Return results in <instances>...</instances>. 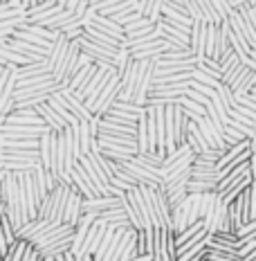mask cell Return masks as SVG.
Instances as JSON below:
<instances>
[{
	"mask_svg": "<svg viewBox=\"0 0 256 261\" xmlns=\"http://www.w3.org/2000/svg\"><path fill=\"white\" fill-rule=\"evenodd\" d=\"M70 192H72V187H70V185L59 182L56 189L47 194V198L41 203V207H39V219L52 223V225H61V223H63L65 203H68Z\"/></svg>",
	"mask_w": 256,
	"mask_h": 261,
	"instance_id": "1",
	"label": "cell"
},
{
	"mask_svg": "<svg viewBox=\"0 0 256 261\" xmlns=\"http://www.w3.org/2000/svg\"><path fill=\"white\" fill-rule=\"evenodd\" d=\"M119 90H122V81H119V74L115 72L110 77V81L106 84V88L101 90V95L97 97V101H95V106H92V115H99L103 117L108 111H110L112 106H115V101H117V97H119Z\"/></svg>",
	"mask_w": 256,
	"mask_h": 261,
	"instance_id": "2",
	"label": "cell"
},
{
	"mask_svg": "<svg viewBox=\"0 0 256 261\" xmlns=\"http://www.w3.org/2000/svg\"><path fill=\"white\" fill-rule=\"evenodd\" d=\"M52 133L47 126H14V124H0V138L3 140H41L43 135Z\"/></svg>",
	"mask_w": 256,
	"mask_h": 261,
	"instance_id": "3",
	"label": "cell"
},
{
	"mask_svg": "<svg viewBox=\"0 0 256 261\" xmlns=\"http://www.w3.org/2000/svg\"><path fill=\"white\" fill-rule=\"evenodd\" d=\"M83 23L92 25L95 30H99V32H103V34L112 36V39H117L122 43L126 41V32H124V27L119 23H115L112 18H108V16H101L97 12H88V14H86V18H83Z\"/></svg>",
	"mask_w": 256,
	"mask_h": 261,
	"instance_id": "4",
	"label": "cell"
},
{
	"mask_svg": "<svg viewBox=\"0 0 256 261\" xmlns=\"http://www.w3.org/2000/svg\"><path fill=\"white\" fill-rule=\"evenodd\" d=\"M56 97H59V101L68 108L70 113H72L74 117L79 119V122H90L92 119V113L86 108V104L79 99L77 95H74V90H70V88H63V90H59L56 92Z\"/></svg>",
	"mask_w": 256,
	"mask_h": 261,
	"instance_id": "5",
	"label": "cell"
},
{
	"mask_svg": "<svg viewBox=\"0 0 256 261\" xmlns=\"http://www.w3.org/2000/svg\"><path fill=\"white\" fill-rule=\"evenodd\" d=\"M83 196L72 187V192L68 196V203H65V212H63V223L70 227H77L81 216H83Z\"/></svg>",
	"mask_w": 256,
	"mask_h": 261,
	"instance_id": "6",
	"label": "cell"
},
{
	"mask_svg": "<svg viewBox=\"0 0 256 261\" xmlns=\"http://www.w3.org/2000/svg\"><path fill=\"white\" fill-rule=\"evenodd\" d=\"M3 47H7V50H14V52L23 54V57H27L30 61H34V63H39V61H47V57H50V52L41 50V47L30 45V43H23V41L14 39V36H12V39H7V43H5Z\"/></svg>",
	"mask_w": 256,
	"mask_h": 261,
	"instance_id": "7",
	"label": "cell"
},
{
	"mask_svg": "<svg viewBox=\"0 0 256 261\" xmlns=\"http://www.w3.org/2000/svg\"><path fill=\"white\" fill-rule=\"evenodd\" d=\"M122 207V198L117 196H97V198L83 200V214H103L108 210H117Z\"/></svg>",
	"mask_w": 256,
	"mask_h": 261,
	"instance_id": "8",
	"label": "cell"
},
{
	"mask_svg": "<svg viewBox=\"0 0 256 261\" xmlns=\"http://www.w3.org/2000/svg\"><path fill=\"white\" fill-rule=\"evenodd\" d=\"M70 180H72V187L77 189V192L83 196L86 200H90V198H97L99 196V192L95 189V185H92L88 180V176H86V171L81 169V165L77 162V167H74L72 171H70Z\"/></svg>",
	"mask_w": 256,
	"mask_h": 261,
	"instance_id": "9",
	"label": "cell"
},
{
	"mask_svg": "<svg viewBox=\"0 0 256 261\" xmlns=\"http://www.w3.org/2000/svg\"><path fill=\"white\" fill-rule=\"evenodd\" d=\"M108 227L103 225L101 221H95L92 223V227L88 230V237H86V243H83V250H81V259L86 257V254H92L95 257V252L99 250L101 241H103V234H106Z\"/></svg>",
	"mask_w": 256,
	"mask_h": 261,
	"instance_id": "10",
	"label": "cell"
},
{
	"mask_svg": "<svg viewBox=\"0 0 256 261\" xmlns=\"http://www.w3.org/2000/svg\"><path fill=\"white\" fill-rule=\"evenodd\" d=\"M5 124H14V126H45L43 119L39 117V113L25 108V111H14L12 115L5 119Z\"/></svg>",
	"mask_w": 256,
	"mask_h": 261,
	"instance_id": "11",
	"label": "cell"
},
{
	"mask_svg": "<svg viewBox=\"0 0 256 261\" xmlns=\"http://www.w3.org/2000/svg\"><path fill=\"white\" fill-rule=\"evenodd\" d=\"M70 41L65 34H59V39L54 41V45H52V52H50V57H47V65H50V74L54 72V70L59 68V63L65 59V54H68L70 50Z\"/></svg>",
	"mask_w": 256,
	"mask_h": 261,
	"instance_id": "12",
	"label": "cell"
},
{
	"mask_svg": "<svg viewBox=\"0 0 256 261\" xmlns=\"http://www.w3.org/2000/svg\"><path fill=\"white\" fill-rule=\"evenodd\" d=\"M205 45H207V23H193L191 27V52L195 54V59H205Z\"/></svg>",
	"mask_w": 256,
	"mask_h": 261,
	"instance_id": "13",
	"label": "cell"
},
{
	"mask_svg": "<svg viewBox=\"0 0 256 261\" xmlns=\"http://www.w3.org/2000/svg\"><path fill=\"white\" fill-rule=\"evenodd\" d=\"M36 113H39V117L43 119V124H45V126L50 128L52 133H63V130L68 128V126H65V122H63V119L59 117L56 113H54V111H52V108L47 106V104H41L39 108H36Z\"/></svg>",
	"mask_w": 256,
	"mask_h": 261,
	"instance_id": "14",
	"label": "cell"
},
{
	"mask_svg": "<svg viewBox=\"0 0 256 261\" xmlns=\"http://www.w3.org/2000/svg\"><path fill=\"white\" fill-rule=\"evenodd\" d=\"M97 72V65H92V63H88V65H83V68L79 70L77 74H74L72 79H70V84H68V88L70 90H74V92H79V90H83L86 86H88V81L92 79V74Z\"/></svg>",
	"mask_w": 256,
	"mask_h": 261,
	"instance_id": "15",
	"label": "cell"
},
{
	"mask_svg": "<svg viewBox=\"0 0 256 261\" xmlns=\"http://www.w3.org/2000/svg\"><path fill=\"white\" fill-rule=\"evenodd\" d=\"M47 106H50V108H52V111H54V113H56V115H59V117H61V119H63V122H65V126H77V124H81V122H79V119H77V117H74V115H72V113H70V111H68V108H65V106L61 104V101H59L56 92H54V95L50 97V99H47Z\"/></svg>",
	"mask_w": 256,
	"mask_h": 261,
	"instance_id": "16",
	"label": "cell"
},
{
	"mask_svg": "<svg viewBox=\"0 0 256 261\" xmlns=\"http://www.w3.org/2000/svg\"><path fill=\"white\" fill-rule=\"evenodd\" d=\"M39 165H41V160H3V162H0L3 171H12V173L34 171Z\"/></svg>",
	"mask_w": 256,
	"mask_h": 261,
	"instance_id": "17",
	"label": "cell"
},
{
	"mask_svg": "<svg viewBox=\"0 0 256 261\" xmlns=\"http://www.w3.org/2000/svg\"><path fill=\"white\" fill-rule=\"evenodd\" d=\"M52 140L54 133H47L39 140V155H41V167L45 171L52 169Z\"/></svg>",
	"mask_w": 256,
	"mask_h": 261,
	"instance_id": "18",
	"label": "cell"
},
{
	"mask_svg": "<svg viewBox=\"0 0 256 261\" xmlns=\"http://www.w3.org/2000/svg\"><path fill=\"white\" fill-rule=\"evenodd\" d=\"M99 144H112V146H128V149H137V138L133 135H101L97 138Z\"/></svg>",
	"mask_w": 256,
	"mask_h": 261,
	"instance_id": "19",
	"label": "cell"
},
{
	"mask_svg": "<svg viewBox=\"0 0 256 261\" xmlns=\"http://www.w3.org/2000/svg\"><path fill=\"white\" fill-rule=\"evenodd\" d=\"M32 178H34V189H36V196H39V203L47 198L50 189H47V171L39 165L34 171H32Z\"/></svg>",
	"mask_w": 256,
	"mask_h": 261,
	"instance_id": "20",
	"label": "cell"
},
{
	"mask_svg": "<svg viewBox=\"0 0 256 261\" xmlns=\"http://www.w3.org/2000/svg\"><path fill=\"white\" fill-rule=\"evenodd\" d=\"M249 187H252V176H247V178H243V180H238L236 185H232V187H230L225 194L220 196V198H222V203H225V205H232L234 200H236V198H238V196H241L243 192H247Z\"/></svg>",
	"mask_w": 256,
	"mask_h": 261,
	"instance_id": "21",
	"label": "cell"
},
{
	"mask_svg": "<svg viewBox=\"0 0 256 261\" xmlns=\"http://www.w3.org/2000/svg\"><path fill=\"white\" fill-rule=\"evenodd\" d=\"M12 36L23 43H30V45H34V47H41V50H45V52H52V45H54V43L41 39V36H36V34H30V32H23V30H16Z\"/></svg>",
	"mask_w": 256,
	"mask_h": 261,
	"instance_id": "22",
	"label": "cell"
},
{
	"mask_svg": "<svg viewBox=\"0 0 256 261\" xmlns=\"http://www.w3.org/2000/svg\"><path fill=\"white\" fill-rule=\"evenodd\" d=\"M39 74H50V65H47V61L30 63V65H25V68H18V70H16V79L39 77Z\"/></svg>",
	"mask_w": 256,
	"mask_h": 261,
	"instance_id": "23",
	"label": "cell"
},
{
	"mask_svg": "<svg viewBox=\"0 0 256 261\" xmlns=\"http://www.w3.org/2000/svg\"><path fill=\"white\" fill-rule=\"evenodd\" d=\"M122 210L126 212V216H128V221H130V225H133V230H137L141 232L144 230V225H141V219H139V214H137V210H135V205L128 200V196L124 194L122 196Z\"/></svg>",
	"mask_w": 256,
	"mask_h": 261,
	"instance_id": "24",
	"label": "cell"
},
{
	"mask_svg": "<svg viewBox=\"0 0 256 261\" xmlns=\"http://www.w3.org/2000/svg\"><path fill=\"white\" fill-rule=\"evenodd\" d=\"M137 153H149V124H146V115L137 122Z\"/></svg>",
	"mask_w": 256,
	"mask_h": 261,
	"instance_id": "25",
	"label": "cell"
},
{
	"mask_svg": "<svg viewBox=\"0 0 256 261\" xmlns=\"http://www.w3.org/2000/svg\"><path fill=\"white\" fill-rule=\"evenodd\" d=\"M27 248H30V243L27 241H16L14 246H9V254H7V259L9 261H23L25 259V252H27Z\"/></svg>",
	"mask_w": 256,
	"mask_h": 261,
	"instance_id": "26",
	"label": "cell"
},
{
	"mask_svg": "<svg viewBox=\"0 0 256 261\" xmlns=\"http://www.w3.org/2000/svg\"><path fill=\"white\" fill-rule=\"evenodd\" d=\"M211 5H214V9H216V14H218V18L220 20H227L230 18V14L234 12L230 0H211Z\"/></svg>",
	"mask_w": 256,
	"mask_h": 261,
	"instance_id": "27",
	"label": "cell"
},
{
	"mask_svg": "<svg viewBox=\"0 0 256 261\" xmlns=\"http://www.w3.org/2000/svg\"><path fill=\"white\" fill-rule=\"evenodd\" d=\"M191 79L198 81V84H203V86H209V88H214V90H218V86H220V81H218V79L209 77V74H205V72H200L198 68L191 72Z\"/></svg>",
	"mask_w": 256,
	"mask_h": 261,
	"instance_id": "28",
	"label": "cell"
},
{
	"mask_svg": "<svg viewBox=\"0 0 256 261\" xmlns=\"http://www.w3.org/2000/svg\"><path fill=\"white\" fill-rule=\"evenodd\" d=\"M218 95H220L222 104L230 108V111H232L234 106H236V99H234V92H232V88H230V86H225L222 81H220V86H218Z\"/></svg>",
	"mask_w": 256,
	"mask_h": 261,
	"instance_id": "29",
	"label": "cell"
},
{
	"mask_svg": "<svg viewBox=\"0 0 256 261\" xmlns=\"http://www.w3.org/2000/svg\"><path fill=\"white\" fill-rule=\"evenodd\" d=\"M189 86H191V90H195V92H200V95H205L207 99H214L216 97V90L214 88H209V86H203V84H198V81H189Z\"/></svg>",
	"mask_w": 256,
	"mask_h": 261,
	"instance_id": "30",
	"label": "cell"
},
{
	"mask_svg": "<svg viewBox=\"0 0 256 261\" xmlns=\"http://www.w3.org/2000/svg\"><path fill=\"white\" fill-rule=\"evenodd\" d=\"M236 104L243 106V108H247V111H252V113H256V101L249 95L247 97H236Z\"/></svg>",
	"mask_w": 256,
	"mask_h": 261,
	"instance_id": "31",
	"label": "cell"
},
{
	"mask_svg": "<svg viewBox=\"0 0 256 261\" xmlns=\"http://www.w3.org/2000/svg\"><path fill=\"white\" fill-rule=\"evenodd\" d=\"M238 9H241L245 16H247L249 23H252L254 30H256V7H254V5H243V7H238Z\"/></svg>",
	"mask_w": 256,
	"mask_h": 261,
	"instance_id": "32",
	"label": "cell"
},
{
	"mask_svg": "<svg viewBox=\"0 0 256 261\" xmlns=\"http://www.w3.org/2000/svg\"><path fill=\"white\" fill-rule=\"evenodd\" d=\"M187 97H189V99H193L195 104H200V106H207V104H209V101H211V99H207L205 95H200V92H195V90H191V88H189Z\"/></svg>",
	"mask_w": 256,
	"mask_h": 261,
	"instance_id": "33",
	"label": "cell"
},
{
	"mask_svg": "<svg viewBox=\"0 0 256 261\" xmlns=\"http://www.w3.org/2000/svg\"><path fill=\"white\" fill-rule=\"evenodd\" d=\"M149 5H151V0H139V3H137V12L144 16V14H146V9H149Z\"/></svg>",
	"mask_w": 256,
	"mask_h": 261,
	"instance_id": "34",
	"label": "cell"
},
{
	"mask_svg": "<svg viewBox=\"0 0 256 261\" xmlns=\"http://www.w3.org/2000/svg\"><path fill=\"white\" fill-rule=\"evenodd\" d=\"M247 3H249V0H230V5H232V7H234V9L243 7V5H247Z\"/></svg>",
	"mask_w": 256,
	"mask_h": 261,
	"instance_id": "35",
	"label": "cell"
},
{
	"mask_svg": "<svg viewBox=\"0 0 256 261\" xmlns=\"http://www.w3.org/2000/svg\"><path fill=\"white\" fill-rule=\"evenodd\" d=\"M63 257H65V261H77V259H74V254H72V252H65Z\"/></svg>",
	"mask_w": 256,
	"mask_h": 261,
	"instance_id": "36",
	"label": "cell"
},
{
	"mask_svg": "<svg viewBox=\"0 0 256 261\" xmlns=\"http://www.w3.org/2000/svg\"><path fill=\"white\" fill-rule=\"evenodd\" d=\"M77 261H95V259H92V254H86L83 259H77Z\"/></svg>",
	"mask_w": 256,
	"mask_h": 261,
	"instance_id": "37",
	"label": "cell"
},
{
	"mask_svg": "<svg viewBox=\"0 0 256 261\" xmlns=\"http://www.w3.org/2000/svg\"><path fill=\"white\" fill-rule=\"evenodd\" d=\"M249 97H252V99H254V101H256V88H254V90H252V92H249Z\"/></svg>",
	"mask_w": 256,
	"mask_h": 261,
	"instance_id": "38",
	"label": "cell"
},
{
	"mask_svg": "<svg viewBox=\"0 0 256 261\" xmlns=\"http://www.w3.org/2000/svg\"><path fill=\"white\" fill-rule=\"evenodd\" d=\"M5 70H7V68H0V74H3V72H5Z\"/></svg>",
	"mask_w": 256,
	"mask_h": 261,
	"instance_id": "39",
	"label": "cell"
},
{
	"mask_svg": "<svg viewBox=\"0 0 256 261\" xmlns=\"http://www.w3.org/2000/svg\"><path fill=\"white\" fill-rule=\"evenodd\" d=\"M43 3H47V0H39V5H43Z\"/></svg>",
	"mask_w": 256,
	"mask_h": 261,
	"instance_id": "40",
	"label": "cell"
},
{
	"mask_svg": "<svg viewBox=\"0 0 256 261\" xmlns=\"http://www.w3.org/2000/svg\"><path fill=\"white\" fill-rule=\"evenodd\" d=\"M0 203H3V192H0Z\"/></svg>",
	"mask_w": 256,
	"mask_h": 261,
	"instance_id": "41",
	"label": "cell"
},
{
	"mask_svg": "<svg viewBox=\"0 0 256 261\" xmlns=\"http://www.w3.org/2000/svg\"><path fill=\"white\" fill-rule=\"evenodd\" d=\"M252 50H254V52H256V45H254V47H252Z\"/></svg>",
	"mask_w": 256,
	"mask_h": 261,
	"instance_id": "42",
	"label": "cell"
},
{
	"mask_svg": "<svg viewBox=\"0 0 256 261\" xmlns=\"http://www.w3.org/2000/svg\"><path fill=\"white\" fill-rule=\"evenodd\" d=\"M0 5H3V0H0Z\"/></svg>",
	"mask_w": 256,
	"mask_h": 261,
	"instance_id": "43",
	"label": "cell"
}]
</instances>
